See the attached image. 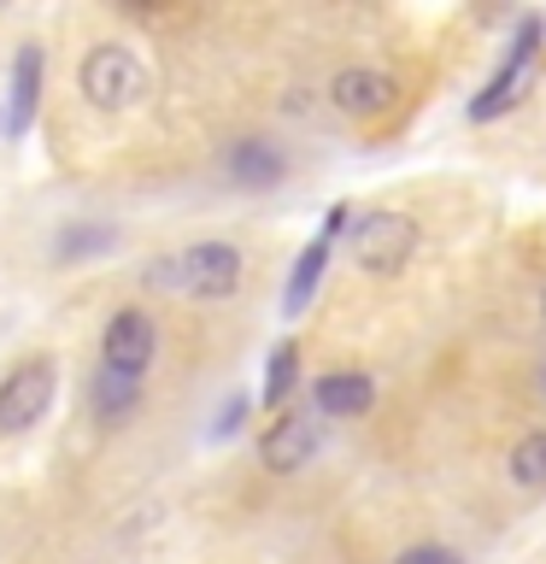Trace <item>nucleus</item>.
Here are the masks:
<instances>
[{
	"label": "nucleus",
	"instance_id": "obj_1",
	"mask_svg": "<svg viewBox=\"0 0 546 564\" xmlns=\"http://www.w3.org/2000/svg\"><path fill=\"white\" fill-rule=\"evenodd\" d=\"M241 276H247V253L236 241H218V236L148 259V282H153V289L183 294V300H236Z\"/></svg>",
	"mask_w": 546,
	"mask_h": 564
},
{
	"label": "nucleus",
	"instance_id": "obj_2",
	"mask_svg": "<svg viewBox=\"0 0 546 564\" xmlns=\"http://www.w3.org/2000/svg\"><path fill=\"white\" fill-rule=\"evenodd\" d=\"M153 65L130 42H95L77 59V95L100 112H141L153 100Z\"/></svg>",
	"mask_w": 546,
	"mask_h": 564
},
{
	"label": "nucleus",
	"instance_id": "obj_3",
	"mask_svg": "<svg viewBox=\"0 0 546 564\" xmlns=\"http://www.w3.org/2000/svg\"><path fill=\"white\" fill-rule=\"evenodd\" d=\"M417 247H423V224L412 218V212H400V206L352 212V224H347L352 264H359L364 276H376V282L405 276V264L417 259Z\"/></svg>",
	"mask_w": 546,
	"mask_h": 564
},
{
	"label": "nucleus",
	"instance_id": "obj_4",
	"mask_svg": "<svg viewBox=\"0 0 546 564\" xmlns=\"http://www.w3.org/2000/svg\"><path fill=\"white\" fill-rule=\"evenodd\" d=\"M540 47H546V18H540V12H523V24H517V35H511L500 70H493V77L470 95V106H465L470 123H500L505 112H517V100L535 88Z\"/></svg>",
	"mask_w": 546,
	"mask_h": 564
},
{
	"label": "nucleus",
	"instance_id": "obj_5",
	"mask_svg": "<svg viewBox=\"0 0 546 564\" xmlns=\"http://www.w3.org/2000/svg\"><path fill=\"white\" fill-rule=\"evenodd\" d=\"M347 224H352V206H347V200H335V206L324 212V224H317V236L294 253L288 276H282V324H299V317L312 312V300L324 294L329 259H335V247L347 241Z\"/></svg>",
	"mask_w": 546,
	"mask_h": 564
},
{
	"label": "nucleus",
	"instance_id": "obj_6",
	"mask_svg": "<svg viewBox=\"0 0 546 564\" xmlns=\"http://www.w3.org/2000/svg\"><path fill=\"white\" fill-rule=\"evenodd\" d=\"M53 400H59V365L47 352L18 359L0 377V435H30L35 423H47Z\"/></svg>",
	"mask_w": 546,
	"mask_h": 564
},
{
	"label": "nucleus",
	"instance_id": "obj_7",
	"mask_svg": "<svg viewBox=\"0 0 546 564\" xmlns=\"http://www.w3.org/2000/svg\"><path fill=\"white\" fill-rule=\"evenodd\" d=\"M317 447H324V417L312 405H282L259 435V465L271 476H294L317 458Z\"/></svg>",
	"mask_w": 546,
	"mask_h": 564
},
{
	"label": "nucleus",
	"instance_id": "obj_8",
	"mask_svg": "<svg viewBox=\"0 0 546 564\" xmlns=\"http://www.w3.org/2000/svg\"><path fill=\"white\" fill-rule=\"evenodd\" d=\"M153 359H159V324H153V312L118 306L112 317H106V329H100V365L118 370V377L148 382Z\"/></svg>",
	"mask_w": 546,
	"mask_h": 564
},
{
	"label": "nucleus",
	"instance_id": "obj_9",
	"mask_svg": "<svg viewBox=\"0 0 546 564\" xmlns=\"http://www.w3.org/2000/svg\"><path fill=\"white\" fill-rule=\"evenodd\" d=\"M42 95H47V53L24 42L12 53V70H7V95H0V135L7 141H24L42 118Z\"/></svg>",
	"mask_w": 546,
	"mask_h": 564
},
{
	"label": "nucleus",
	"instance_id": "obj_10",
	"mask_svg": "<svg viewBox=\"0 0 546 564\" xmlns=\"http://www.w3.org/2000/svg\"><path fill=\"white\" fill-rule=\"evenodd\" d=\"M329 106L341 118L370 123V118H382V112H394V106H400V83L387 77L382 65H341L329 77Z\"/></svg>",
	"mask_w": 546,
	"mask_h": 564
},
{
	"label": "nucleus",
	"instance_id": "obj_11",
	"mask_svg": "<svg viewBox=\"0 0 546 564\" xmlns=\"http://www.w3.org/2000/svg\"><path fill=\"white\" fill-rule=\"evenodd\" d=\"M223 176L247 194H264V188H276L282 176H288V153H282L276 141H264V135H236L223 148Z\"/></svg>",
	"mask_w": 546,
	"mask_h": 564
},
{
	"label": "nucleus",
	"instance_id": "obj_12",
	"mask_svg": "<svg viewBox=\"0 0 546 564\" xmlns=\"http://www.w3.org/2000/svg\"><path fill=\"white\" fill-rule=\"evenodd\" d=\"M370 405H376V377L359 365L347 370H324V377L312 382V412L329 417V423H347V417H364Z\"/></svg>",
	"mask_w": 546,
	"mask_h": 564
},
{
	"label": "nucleus",
	"instance_id": "obj_13",
	"mask_svg": "<svg viewBox=\"0 0 546 564\" xmlns=\"http://www.w3.org/2000/svg\"><path fill=\"white\" fill-rule=\"evenodd\" d=\"M141 394H148V382L118 377L106 365H95V377H88V412H95V423H123L141 405Z\"/></svg>",
	"mask_w": 546,
	"mask_h": 564
},
{
	"label": "nucleus",
	"instance_id": "obj_14",
	"mask_svg": "<svg viewBox=\"0 0 546 564\" xmlns=\"http://www.w3.org/2000/svg\"><path fill=\"white\" fill-rule=\"evenodd\" d=\"M294 388H299V341H294V335H282V341L264 352V377H259V394L253 400L276 417L282 405L294 400Z\"/></svg>",
	"mask_w": 546,
	"mask_h": 564
},
{
	"label": "nucleus",
	"instance_id": "obj_15",
	"mask_svg": "<svg viewBox=\"0 0 546 564\" xmlns=\"http://www.w3.org/2000/svg\"><path fill=\"white\" fill-rule=\"evenodd\" d=\"M511 482L517 488H546V430H528L517 435V447H511Z\"/></svg>",
	"mask_w": 546,
	"mask_h": 564
},
{
	"label": "nucleus",
	"instance_id": "obj_16",
	"mask_svg": "<svg viewBox=\"0 0 546 564\" xmlns=\"http://www.w3.org/2000/svg\"><path fill=\"white\" fill-rule=\"evenodd\" d=\"M118 236H112V224H65L59 229V241H53V253H59L65 264H77L88 253H106Z\"/></svg>",
	"mask_w": 546,
	"mask_h": 564
},
{
	"label": "nucleus",
	"instance_id": "obj_17",
	"mask_svg": "<svg viewBox=\"0 0 546 564\" xmlns=\"http://www.w3.org/2000/svg\"><path fill=\"white\" fill-rule=\"evenodd\" d=\"M253 394H229L223 405H218V417H211V430H206V441H218V447H223V441H236L241 430H247V423H253Z\"/></svg>",
	"mask_w": 546,
	"mask_h": 564
},
{
	"label": "nucleus",
	"instance_id": "obj_18",
	"mask_svg": "<svg viewBox=\"0 0 546 564\" xmlns=\"http://www.w3.org/2000/svg\"><path fill=\"white\" fill-rule=\"evenodd\" d=\"M394 564H465V553L447 546V541H423V546H405Z\"/></svg>",
	"mask_w": 546,
	"mask_h": 564
},
{
	"label": "nucleus",
	"instance_id": "obj_19",
	"mask_svg": "<svg viewBox=\"0 0 546 564\" xmlns=\"http://www.w3.org/2000/svg\"><path fill=\"white\" fill-rule=\"evenodd\" d=\"M535 394H540V400H546V365H540V370H535Z\"/></svg>",
	"mask_w": 546,
	"mask_h": 564
},
{
	"label": "nucleus",
	"instance_id": "obj_20",
	"mask_svg": "<svg viewBox=\"0 0 546 564\" xmlns=\"http://www.w3.org/2000/svg\"><path fill=\"white\" fill-rule=\"evenodd\" d=\"M540 317H546V294H540Z\"/></svg>",
	"mask_w": 546,
	"mask_h": 564
}]
</instances>
